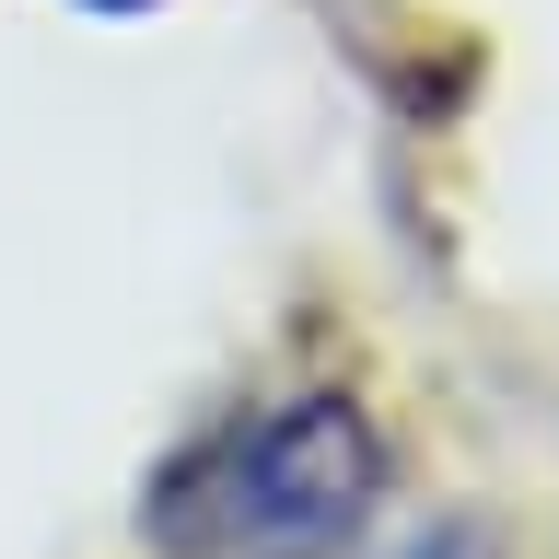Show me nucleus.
Listing matches in <instances>:
<instances>
[{"label": "nucleus", "mask_w": 559, "mask_h": 559, "mask_svg": "<svg viewBox=\"0 0 559 559\" xmlns=\"http://www.w3.org/2000/svg\"><path fill=\"white\" fill-rule=\"evenodd\" d=\"M396 559H489V536H466V524H431L419 548H396Z\"/></svg>", "instance_id": "nucleus-2"}, {"label": "nucleus", "mask_w": 559, "mask_h": 559, "mask_svg": "<svg viewBox=\"0 0 559 559\" xmlns=\"http://www.w3.org/2000/svg\"><path fill=\"white\" fill-rule=\"evenodd\" d=\"M384 443L349 396H292V408L222 431L152 489V536L175 559H314L373 513Z\"/></svg>", "instance_id": "nucleus-1"}]
</instances>
